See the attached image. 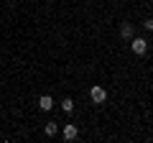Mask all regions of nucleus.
<instances>
[{
    "mask_svg": "<svg viewBox=\"0 0 153 143\" xmlns=\"http://www.w3.org/2000/svg\"><path fill=\"white\" fill-rule=\"evenodd\" d=\"M130 49L135 51L138 56H146L148 54V41L140 39V36H133V39H130Z\"/></svg>",
    "mask_w": 153,
    "mask_h": 143,
    "instance_id": "1",
    "label": "nucleus"
},
{
    "mask_svg": "<svg viewBox=\"0 0 153 143\" xmlns=\"http://www.w3.org/2000/svg\"><path fill=\"white\" fill-rule=\"evenodd\" d=\"M89 97H92V102H94V105H102L105 100H107V89L100 87V84H94V87L89 89Z\"/></svg>",
    "mask_w": 153,
    "mask_h": 143,
    "instance_id": "2",
    "label": "nucleus"
},
{
    "mask_svg": "<svg viewBox=\"0 0 153 143\" xmlns=\"http://www.w3.org/2000/svg\"><path fill=\"white\" fill-rule=\"evenodd\" d=\"M61 136H64L66 143H71V141H76V138H79V128H76V125H64Z\"/></svg>",
    "mask_w": 153,
    "mask_h": 143,
    "instance_id": "3",
    "label": "nucleus"
},
{
    "mask_svg": "<svg viewBox=\"0 0 153 143\" xmlns=\"http://www.w3.org/2000/svg\"><path fill=\"white\" fill-rule=\"evenodd\" d=\"M38 107H41L44 112L54 110V97H51V95H41V97H38Z\"/></svg>",
    "mask_w": 153,
    "mask_h": 143,
    "instance_id": "4",
    "label": "nucleus"
},
{
    "mask_svg": "<svg viewBox=\"0 0 153 143\" xmlns=\"http://www.w3.org/2000/svg\"><path fill=\"white\" fill-rule=\"evenodd\" d=\"M133 36H135V28H133L130 23H120V39H125V41H130Z\"/></svg>",
    "mask_w": 153,
    "mask_h": 143,
    "instance_id": "5",
    "label": "nucleus"
},
{
    "mask_svg": "<svg viewBox=\"0 0 153 143\" xmlns=\"http://www.w3.org/2000/svg\"><path fill=\"white\" fill-rule=\"evenodd\" d=\"M61 110H64V115H71V112H74V100L64 97V100H61Z\"/></svg>",
    "mask_w": 153,
    "mask_h": 143,
    "instance_id": "6",
    "label": "nucleus"
},
{
    "mask_svg": "<svg viewBox=\"0 0 153 143\" xmlns=\"http://www.w3.org/2000/svg\"><path fill=\"white\" fill-rule=\"evenodd\" d=\"M56 130H59V123H46V125H44L46 138H54V136H56Z\"/></svg>",
    "mask_w": 153,
    "mask_h": 143,
    "instance_id": "7",
    "label": "nucleus"
},
{
    "mask_svg": "<svg viewBox=\"0 0 153 143\" xmlns=\"http://www.w3.org/2000/svg\"><path fill=\"white\" fill-rule=\"evenodd\" d=\"M143 28H146V31H153V18H146V23H143Z\"/></svg>",
    "mask_w": 153,
    "mask_h": 143,
    "instance_id": "8",
    "label": "nucleus"
}]
</instances>
